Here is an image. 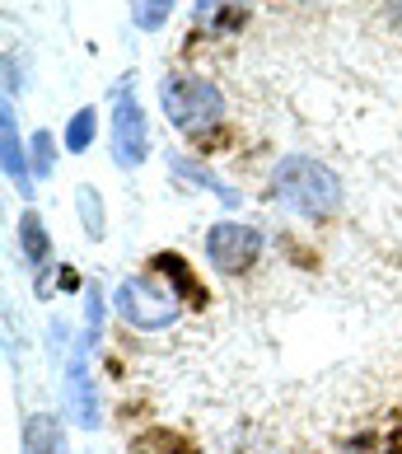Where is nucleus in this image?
Instances as JSON below:
<instances>
[{
    "mask_svg": "<svg viewBox=\"0 0 402 454\" xmlns=\"http://www.w3.org/2000/svg\"><path fill=\"white\" fill-rule=\"evenodd\" d=\"M24 454H71L66 450V431L57 417H47V412H33L28 422H24Z\"/></svg>",
    "mask_w": 402,
    "mask_h": 454,
    "instance_id": "obj_7",
    "label": "nucleus"
},
{
    "mask_svg": "<svg viewBox=\"0 0 402 454\" xmlns=\"http://www.w3.org/2000/svg\"><path fill=\"white\" fill-rule=\"evenodd\" d=\"M112 305H117V314H122L131 328H145V333H159V328H169L178 318V295L155 291L145 277H127L122 286H117Z\"/></svg>",
    "mask_w": 402,
    "mask_h": 454,
    "instance_id": "obj_3",
    "label": "nucleus"
},
{
    "mask_svg": "<svg viewBox=\"0 0 402 454\" xmlns=\"http://www.w3.org/2000/svg\"><path fill=\"white\" fill-rule=\"evenodd\" d=\"M197 20L201 24H239L244 20V0H197Z\"/></svg>",
    "mask_w": 402,
    "mask_h": 454,
    "instance_id": "obj_11",
    "label": "nucleus"
},
{
    "mask_svg": "<svg viewBox=\"0 0 402 454\" xmlns=\"http://www.w3.org/2000/svg\"><path fill=\"white\" fill-rule=\"evenodd\" d=\"M75 201H80V221H85V234H89V239H104V201H98V192H94V188H80Z\"/></svg>",
    "mask_w": 402,
    "mask_h": 454,
    "instance_id": "obj_12",
    "label": "nucleus"
},
{
    "mask_svg": "<svg viewBox=\"0 0 402 454\" xmlns=\"http://www.w3.org/2000/svg\"><path fill=\"white\" fill-rule=\"evenodd\" d=\"M66 403H71V417L80 427H98V403H94V380L85 370V356H71V370H66Z\"/></svg>",
    "mask_w": 402,
    "mask_h": 454,
    "instance_id": "obj_6",
    "label": "nucleus"
},
{
    "mask_svg": "<svg viewBox=\"0 0 402 454\" xmlns=\"http://www.w3.org/2000/svg\"><path fill=\"white\" fill-rule=\"evenodd\" d=\"M262 254V234L253 225H239V221H220L206 230V258L211 267H220L225 277H239L258 262Z\"/></svg>",
    "mask_w": 402,
    "mask_h": 454,
    "instance_id": "obj_4",
    "label": "nucleus"
},
{
    "mask_svg": "<svg viewBox=\"0 0 402 454\" xmlns=\"http://www.w3.org/2000/svg\"><path fill=\"white\" fill-rule=\"evenodd\" d=\"M33 169L38 174L52 169V131H38V137H33Z\"/></svg>",
    "mask_w": 402,
    "mask_h": 454,
    "instance_id": "obj_16",
    "label": "nucleus"
},
{
    "mask_svg": "<svg viewBox=\"0 0 402 454\" xmlns=\"http://www.w3.org/2000/svg\"><path fill=\"white\" fill-rule=\"evenodd\" d=\"M89 141H94V108H80L75 117H71V127H66V150H89Z\"/></svg>",
    "mask_w": 402,
    "mask_h": 454,
    "instance_id": "obj_14",
    "label": "nucleus"
},
{
    "mask_svg": "<svg viewBox=\"0 0 402 454\" xmlns=\"http://www.w3.org/2000/svg\"><path fill=\"white\" fill-rule=\"evenodd\" d=\"M150 150V131H145V113L136 104V94L117 90V113H112V160L122 169H136Z\"/></svg>",
    "mask_w": 402,
    "mask_h": 454,
    "instance_id": "obj_5",
    "label": "nucleus"
},
{
    "mask_svg": "<svg viewBox=\"0 0 402 454\" xmlns=\"http://www.w3.org/2000/svg\"><path fill=\"white\" fill-rule=\"evenodd\" d=\"M169 14H174V0H136V5H131V24L159 28V24H169Z\"/></svg>",
    "mask_w": 402,
    "mask_h": 454,
    "instance_id": "obj_13",
    "label": "nucleus"
},
{
    "mask_svg": "<svg viewBox=\"0 0 402 454\" xmlns=\"http://www.w3.org/2000/svg\"><path fill=\"white\" fill-rule=\"evenodd\" d=\"M159 104L178 131H201V127L220 122V113H225L220 90L211 80H197V75H169L159 85Z\"/></svg>",
    "mask_w": 402,
    "mask_h": 454,
    "instance_id": "obj_2",
    "label": "nucleus"
},
{
    "mask_svg": "<svg viewBox=\"0 0 402 454\" xmlns=\"http://www.w3.org/2000/svg\"><path fill=\"white\" fill-rule=\"evenodd\" d=\"M389 20H393V28L402 33V0H389Z\"/></svg>",
    "mask_w": 402,
    "mask_h": 454,
    "instance_id": "obj_17",
    "label": "nucleus"
},
{
    "mask_svg": "<svg viewBox=\"0 0 402 454\" xmlns=\"http://www.w3.org/2000/svg\"><path fill=\"white\" fill-rule=\"evenodd\" d=\"M0 145H5V174L14 178V188H19V192H33L28 160H24V145H19V137H14V113H10V104L0 108Z\"/></svg>",
    "mask_w": 402,
    "mask_h": 454,
    "instance_id": "obj_8",
    "label": "nucleus"
},
{
    "mask_svg": "<svg viewBox=\"0 0 402 454\" xmlns=\"http://www.w3.org/2000/svg\"><path fill=\"white\" fill-rule=\"evenodd\" d=\"M19 244H24V258L38 267V262H47V230H43V221L33 211H24L19 215Z\"/></svg>",
    "mask_w": 402,
    "mask_h": 454,
    "instance_id": "obj_10",
    "label": "nucleus"
},
{
    "mask_svg": "<svg viewBox=\"0 0 402 454\" xmlns=\"http://www.w3.org/2000/svg\"><path fill=\"white\" fill-rule=\"evenodd\" d=\"M155 267H159V272H164V277H169V281L178 286V295L188 300L192 309H206V291L197 286V277L188 272V262H182L178 254H159V258H155Z\"/></svg>",
    "mask_w": 402,
    "mask_h": 454,
    "instance_id": "obj_9",
    "label": "nucleus"
},
{
    "mask_svg": "<svg viewBox=\"0 0 402 454\" xmlns=\"http://www.w3.org/2000/svg\"><path fill=\"white\" fill-rule=\"evenodd\" d=\"M98 324H104V295H98V286H94L89 305H85V338H89V347L98 342Z\"/></svg>",
    "mask_w": 402,
    "mask_h": 454,
    "instance_id": "obj_15",
    "label": "nucleus"
},
{
    "mask_svg": "<svg viewBox=\"0 0 402 454\" xmlns=\"http://www.w3.org/2000/svg\"><path fill=\"white\" fill-rule=\"evenodd\" d=\"M272 192L286 211L295 215H332L342 207V178L328 169V164H318L313 155H286L272 169Z\"/></svg>",
    "mask_w": 402,
    "mask_h": 454,
    "instance_id": "obj_1",
    "label": "nucleus"
}]
</instances>
